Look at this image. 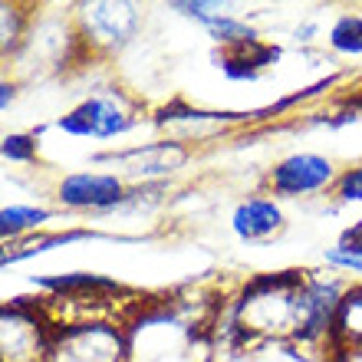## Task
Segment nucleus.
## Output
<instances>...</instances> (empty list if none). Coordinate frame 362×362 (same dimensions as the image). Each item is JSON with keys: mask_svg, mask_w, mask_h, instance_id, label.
<instances>
[{"mask_svg": "<svg viewBox=\"0 0 362 362\" xmlns=\"http://www.w3.org/2000/svg\"><path fill=\"white\" fill-rule=\"evenodd\" d=\"M230 228L244 244H267L274 240L280 230L286 228L284 211L274 198H264V194H250L234 208L230 214Z\"/></svg>", "mask_w": 362, "mask_h": 362, "instance_id": "9", "label": "nucleus"}, {"mask_svg": "<svg viewBox=\"0 0 362 362\" xmlns=\"http://www.w3.org/2000/svg\"><path fill=\"white\" fill-rule=\"evenodd\" d=\"M336 178H339V172L329 158L316 152H296L280 158L270 168L267 185L280 198H303V194H316V191H333Z\"/></svg>", "mask_w": 362, "mask_h": 362, "instance_id": "6", "label": "nucleus"}, {"mask_svg": "<svg viewBox=\"0 0 362 362\" xmlns=\"http://www.w3.org/2000/svg\"><path fill=\"white\" fill-rule=\"evenodd\" d=\"M333 343L336 346H349V349H362V284L346 286L343 306L336 316V329H333Z\"/></svg>", "mask_w": 362, "mask_h": 362, "instance_id": "12", "label": "nucleus"}, {"mask_svg": "<svg viewBox=\"0 0 362 362\" xmlns=\"http://www.w3.org/2000/svg\"><path fill=\"white\" fill-rule=\"evenodd\" d=\"M0 155L4 162H13V165H33L40 155V142L33 132H10L4 135L0 142Z\"/></svg>", "mask_w": 362, "mask_h": 362, "instance_id": "18", "label": "nucleus"}, {"mask_svg": "<svg viewBox=\"0 0 362 362\" xmlns=\"http://www.w3.org/2000/svg\"><path fill=\"white\" fill-rule=\"evenodd\" d=\"M139 115H135L132 103L125 99L119 89H105V93H93L89 99L73 109V112L59 115L57 129L73 135V139H115L135 129Z\"/></svg>", "mask_w": 362, "mask_h": 362, "instance_id": "3", "label": "nucleus"}, {"mask_svg": "<svg viewBox=\"0 0 362 362\" xmlns=\"http://www.w3.org/2000/svg\"><path fill=\"white\" fill-rule=\"evenodd\" d=\"M27 20H30V13L20 7V4H4V7H0V53H4V57L17 53V47L23 43Z\"/></svg>", "mask_w": 362, "mask_h": 362, "instance_id": "17", "label": "nucleus"}, {"mask_svg": "<svg viewBox=\"0 0 362 362\" xmlns=\"http://www.w3.org/2000/svg\"><path fill=\"white\" fill-rule=\"evenodd\" d=\"M316 30H320L316 23H303V27H296V40H300V43H310Z\"/></svg>", "mask_w": 362, "mask_h": 362, "instance_id": "25", "label": "nucleus"}, {"mask_svg": "<svg viewBox=\"0 0 362 362\" xmlns=\"http://www.w3.org/2000/svg\"><path fill=\"white\" fill-rule=\"evenodd\" d=\"M76 37L95 53H115L139 33L142 23V7L129 0H95V4H79L73 13Z\"/></svg>", "mask_w": 362, "mask_h": 362, "instance_id": "2", "label": "nucleus"}, {"mask_svg": "<svg viewBox=\"0 0 362 362\" xmlns=\"http://www.w3.org/2000/svg\"><path fill=\"white\" fill-rule=\"evenodd\" d=\"M125 336L112 323H76L53 336L49 362H122Z\"/></svg>", "mask_w": 362, "mask_h": 362, "instance_id": "5", "label": "nucleus"}, {"mask_svg": "<svg viewBox=\"0 0 362 362\" xmlns=\"http://www.w3.org/2000/svg\"><path fill=\"white\" fill-rule=\"evenodd\" d=\"M83 238H95L93 230H63V234H49V238H33V240H23V244H13V247L0 257L4 267L17 264V260H27L33 254H43V250L57 247V244H69V240H83Z\"/></svg>", "mask_w": 362, "mask_h": 362, "instance_id": "15", "label": "nucleus"}, {"mask_svg": "<svg viewBox=\"0 0 362 362\" xmlns=\"http://www.w3.org/2000/svg\"><path fill=\"white\" fill-rule=\"evenodd\" d=\"M0 353H4V362L53 359V336H49V329L20 300L7 303L4 313H0Z\"/></svg>", "mask_w": 362, "mask_h": 362, "instance_id": "4", "label": "nucleus"}, {"mask_svg": "<svg viewBox=\"0 0 362 362\" xmlns=\"http://www.w3.org/2000/svg\"><path fill=\"white\" fill-rule=\"evenodd\" d=\"M53 218L49 208H33V204H7L0 211V234L4 240H20L30 230L43 228L47 221Z\"/></svg>", "mask_w": 362, "mask_h": 362, "instance_id": "13", "label": "nucleus"}, {"mask_svg": "<svg viewBox=\"0 0 362 362\" xmlns=\"http://www.w3.org/2000/svg\"><path fill=\"white\" fill-rule=\"evenodd\" d=\"M125 198V181L109 172H73L57 185V201L66 211H112Z\"/></svg>", "mask_w": 362, "mask_h": 362, "instance_id": "8", "label": "nucleus"}, {"mask_svg": "<svg viewBox=\"0 0 362 362\" xmlns=\"http://www.w3.org/2000/svg\"><path fill=\"white\" fill-rule=\"evenodd\" d=\"M125 158H139L135 168H129V175L135 178H158V175H168L175 172L178 165H185L188 158V148L181 142H152V145H142V148H129V152H119Z\"/></svg>", "mask_w": 362, "mask_h": 362, "instance_id": "11", "label": "nucleus"}, {"mask_svg": "<svg viewBox=\"0 0 362 362\" xmlns=\"http://www.w3.org/2000/svg\"><path fill=\"white\" fill-rule=\"evenodd\" d=\"M13 99H17V86L13 83H0V112H10V105H13Z\"/></svg>", "mask_w": 362, "mask_h": 362, "instance_id": "24", "label": "nucleus"}, {"mask_svg": "<svg viewBox=\"0 0 362 362\" xmlns=\"http://www.w3.org/2000/svg\"><path fill=\"white\" fill-rule=\"evenodd\" d=\"M211 115H214V112H198V109H188V112H185V119H188V122H208ZM175 119H181V115L168 112V109H162V112H158V125L175 122Z\"/></svg>", "mask_w": 362, "mask_h": 362, "instance_id": "23", "label": "nucleus"}, {"mask_svg": "<svg viewBox=\"0 0 362 362\" xmlns=\"http://www.w3.org/2000/svg\"><path fill=\"white\" fill-rule=\"evenodd\" d=\"M303 284L306 270L254 276L234 303V326L244 336L300 339L303 326Z\"/></svg>", "mask_w": 362, "mask_h": 362, "instance_id": "1", "label": "nucleus"}, {"mask_svg": "<svg viewBox=\"0 0 362 362\" xmlns=\"http://www.w3.org/2000/svg\"><path fill=\"white\" fill-rule=\"evenodd\" d=\"M323 260L336 270H349V274H362V257H353V254H343L339 247H326Z\"/></svg>", "mask_w": 362, "mask_h": 362, "instance_id": "21", "label": "nucleus"}, {"mask_svg": "<svg viewBox=\"0 0 362 362\" xmlns=\"http://www.w3.org/2000/svg\"><path fill=\"white\" fill-rule=\"evenodd\" d=\"M43 290H53L57 296H69V300H99L105 293H122L125 286L112 276L103 274H57V276H40L33 280Z\"/></svg>", "mask_w": 362, "mask_h": 362, "instance_id": "10", "label": "nucleus"}, {"mask_svg": "<svg viewBox=\"0 0 362 362\" xmlns=\"http://www.w3.org/2000/svg\"><path fill=\"white\" fill-rule=\"evenodd\" d=\"M346 286L336 276H316L306 270L303 284V326H300V339L296 343H333L336 316L343 306Z\"/></svg>", "mask_w": 362, "mask_h": 362, "instance_id": "7", "label": "nucleus"}, {"mask_svg": "<svg viewBox=\"0 0 362 362\" xmlns=\"http://www.w3.org/2000/svg\"><path fill=\"white\" fill-rule=\"evenodd\" d=\"M333 194L343 204H359L362 201V162L353 165V168H346V172H339V178H336L333 185Z\"/></svg>", "mask_w": 362, "mask_h": 362, "instance_id": "20", "label": "nucleus"}, {"mask_svg": "<svg viewBox=\"0 0 362 362\" xmlns=\"http://www.w3.org/2000/svg\"><path fill=\"white\" fill-rule=\"evenodd\" d=\"M211 33V40L214 43H221L224 49H238V47H244V43H254V40H260L254 30L244 23L240 17H234V13H218V17L211 20L208 27H204Z\"/></svg>", "mask_w": 362, "mask_h": 362, "instance_id": "14", "label": "nucleus"}, {"mask_svg": "<svg viewBox=\"0 0 362 362\" xmlns=\"http://www.w3.org/2000/svg\"><path fill=\"white\" fill-rule=\"evenodd\" d=\"M168 7H172L175 13H181V17L198 20L201 27H208L218 13H224V7L214 4V0H175V4H168Z\"/></svg>", "mask_w": 362, "mask_h": 362, "instance_id": "19", "label": "nucleus"}, {"mask_svg": "<svg viewBox=\"0 0 362 362\" xmlns=\"http://www.w3.org/2000/svg\"><path fill=\"white\" fill-rule=\"evenodd\" d=\"M329 47L343 57H359L362 53V13H343L329 27Z\"/></svg>", "mask_w": 362, "mask_h": 362, "instance_id": "16", "label": "nucleus"}, {"mask_svg": "<svg viewBox=\"0 0 362 362\" xmlns=\"http://www.w3.org/2000/svg\"><path fill=\"white\" fill-rule=\"evenodd\" d=\"M336 247L343 250V254H353V257H362V218L356 221L353 228L343 230V238H339V244Z\"/></svg>", "mask_w": 362, "mask_h": 362, "instance_id": "22", "label": "nucleus"}]
</instances>
